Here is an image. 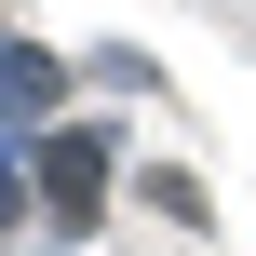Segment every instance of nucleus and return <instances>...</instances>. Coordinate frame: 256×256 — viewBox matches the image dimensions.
Returning a JSON list of instances; mask_svg holds the SVG:
<instances>
[{"label":"nucleus","mask_w":256,"mask_h":256,"mask_svg":"<svg viewBox=\"0 0 256 256\" xmlns=\"http://www.w3.org/2000/svg\"><path fill=\"white\" fill-rule=\"evenodd\" d=\"M40 176H54V230H94V189H108V148H94V135H40Z\"/></svg>","instance_id":"1"},{"label":"nucleus","mask_w":256,"mask_h":256,"mask_svg":"<svg viewBox=\"0 0 256 256\" xmlns=\"http://www.w3.org/2000/svg\"><path fill=\"white\" fill-rule=\"evenodd\" d=\"M40 94H54V68H40V54H0V108H14V122H27V108H40Z\"/></svg>","instance_id":"2"}]
</instances>
